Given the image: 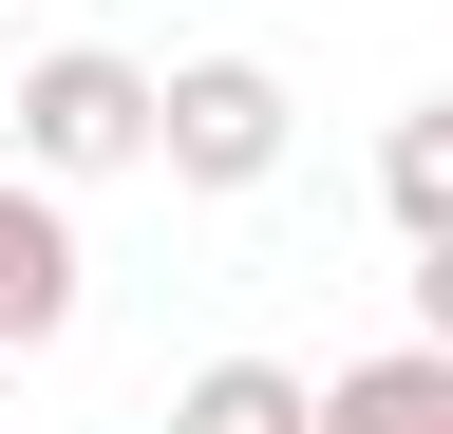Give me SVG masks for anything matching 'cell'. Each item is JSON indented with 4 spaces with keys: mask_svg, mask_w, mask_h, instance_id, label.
Segmentation results:
<instances>
[{
    "mask_svg": "<svg viewBox=\"0 0 453 434\" xmlns=\"http://www.w3.org/2000/svg\"><path fill=\"white\" fill-rule=\"evenodd\" d=\"M170 151V76L151 57H95V38H57V57L19 76V171L95 189V171H151Z\"/></svg>",
    "mask_w": 453,
    "mask_h": 434,
    "instance_id": "cell-1",
    "label": "cell"
},
{
    "mask_svg": "<svg viewBox=\"0 0 453 434\" xmlns=\"http://www.w3.org/2000/svg\"><path fill=\"white\" fill-rule=\"evenodd\" d=\"M283 114H303V95H283L265 57H170V151L151 171L170 189H265L283 171Z\"/></svg>",
    "mask_w": 453,
    "mask_h": 434,
    "instance_id": "cell-2",
    "label": "cell"
},
{
    "mask_svg": "<svg viewBox=\"0 0 453 434\" xmlns=\"http://www.w3.org/2000/svg\"><path fill=\"white\" fill-rule=\"evenodd\" d=\"M76 302H95V264H76V208H57V171H0V340H76Z\"/></svg>",
    "mask_w": 453,
    "mask_h": 434,
    "instance_id": "cell-3",
    "label": "cell"
},
{
    "mask_svg": "<svg viewBox=\"0 0 453 434\" xmlns=\"http://www.w3.org/2000/svg\"><path fill=\"white\" fill-rule=\"evenodd\" d=\"M321 434H453V340H378L321 377Z\"/></svg>",
    "mask_w": 453,
    "mask_h": 434,
    "instance_id": "cell-4",
    "label": "cell"
},
{
    "mask_svg": "<svg viewBox=\"0 0 453 434\" xmlns=\"http://www.w3.org/2000/svg\"><path fill=\"white\" fill-rule=\"evenodd\" d=\"M170 434H321V377H283V359H189V377H170Z\"/></svg>",
    "mask_w": 453,
    "mask_h": 434,
    "instance_id": "cell-5",
    "label": "cell"
},
{
    "mask_svg": "<svg viewBox=\"0 0 453 434\" xmlns=\"http://www.w3.org/2000/svg\"><path fill=\"white\" fill-rule=\"evenodd\" d=\"M378 208H396V246H434V227H453V95H416V114L378 133Z\"/></svg>",
    "mask_w": 453,
    "mask_h": 434,
    "instance_id": "cell-6",
    "label": "cell"
},
{
    "mask_svg": "<svg viewBox=\"0 0 453 434\" xmlns=\"http://www.w3.org/2000/svg\"><path fill=\"white\" fill-rule=\"evenodd\" d=\"M416 340H453V227L416 246Z\"/></svg>",
    "mask_w": 453,
    "mask_h": 434,
    "instance_id": "cell-7",
    "label": "cell"
},
{
    "mask_svg": "<svg viewBox=\"0 0 453 434\" xmlns=\"http://www.w3.org/2000/svg\"><path fill=\"white\" fill-rule=\"evenodd\" d=\"M0 434H19V340H0Z\"/></svg>",
    "mask_w": 453,
    "mask_h": 434,
    "instance_id": "cell-8",
    "label": "cell"
}]
</instances>
